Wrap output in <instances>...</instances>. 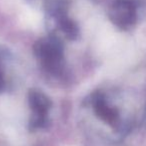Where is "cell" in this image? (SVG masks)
I'll return each mask as SVG.
<instances>
[{
    "instance_id": "3",
    "label": "cell",
    "mask_w": 146,
    "mask_h": 146,
    "mask_svg": "<svg viewBox=\"0 0 146 146\" xmlns=\"http://www.w3.org/2000/svg\"><path fill=\"white\" fill-rule=\"evenodd\" d=\"M29 104L34 112L31 125L35 128L42 127L45 123V115L50 108V101L44 94L38 91H32L29 95Z\"/></svg>"
},
{
    "instance_id": "5",
    "label": "cell",
    "mask_w": 146,
    "mask_h": 146,
    "mask_svg": "<svg viewBox=\"0 0 146 146\" xmlns=\"http://www.w3.org/2000/svg\"><path fill=\"white\" fill-rule=\"evenodd\" d=\"M3 86H4V78H3V74L0 70V90L2 89Z\"/></svg>"
},
{
    "instance_id": "1",
    "label": "cell",
    "mask_w": 146,
    "mask_h": 146,
    "mask_svg": "<svg viewBox=\"0 0 146 146\" xmlns=\"http://www.w3.org/2000/svg\"><path fill=\"white\" fill-rule=\"evenodd\" d=\"M110 18L121 29L132 27L137 21V1L115 0L110 9Z\"/></svg>"
},
{
    "instance_id": "4",
    "label": "cell",
    "mask_w": 146,
    "mask_h": 146,
    "mask_svg": "<svg viewBox=\"0 0 146 146\" xmlns=\"http://www.w3.org/2000/svg\"><path fill=\"white\" fill-rule=\"evenodd\" d=\"M93 106L95 112L102 120L107 122L110 125H115L118 122L119 114L115 108L111 107L107 104L102 94H95L93 97Z\"/></svg>"
},
{
    "instance_id": "2",
    "label": "cell",
    "mask_w": 146,
    "mask_h": 146,
    "mask_svg": "<svg viewBox=\"0 0 146 146\" xmlns=\"http://www.w3.org/2000/svg\"><path fill=\"white\" fill-rule=\"evenodd\" d=\"M35 52L48 70L59 71L62 62V48L58 41L55 39L39 41L35 46Z\"/></svg>"
}]
</instances>
